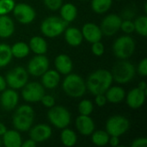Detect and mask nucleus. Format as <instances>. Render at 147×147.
Instances as JSON below:
<instances>
[{"label": "nucleus", "instance_id": "nucleus-49", "mask_svg": "<svg viewBox=\"0 0 147 147\" xmlns=\"http://www.w3.org/2000/svg\"><path fill=\"white\" fill-rule=\"evenodd\" d=\"M116 1H121V0H116Z\"/></svg>", "mask_w": 147, "mask_h": 147}, {"label": "nucleus", "instance_id": "nucleus-32", "mask_svg": "<svg viewBox=\"0 0 147 147\" xmlns=\"http://www.w3.org/2000/svg\"><path fill=\"white\" fill-rule=\"evenodd\" d=\"M134 31L143 36V37H146L147 35V16L146 15H143V16H138L134 22Z\"/></svg>", "mask_w": 147, "mask_h": 147}, {"label": "nucleus", "instance_id": "nucleus-13", "mask_svg": "<svg viewBox=\"0 0 147 147\" xmlns=\"http://www.w3.org/2000/svg\"><path fill=\"white\" fill-rule=\"evenodd\" d=\"M121 22V17L117 14H109L106 16L102 19L100 26L102 34L109 37L115 35L120 30Z\"/></svg>", "mask_w": 147, "mask_h": 147}, {"label": "nucleus", "instance_id": "nucleus-17", "mask_svg": "<svg viewBox=\"0 0 147 147\" xmlns=\"http://www.w3.org/2000/svg\"><path fill=\"white\" fill-rule=\"evenodd\" d=\"M83 37L90 43L99 41L102 38V32L98 25L93 22H86L81 29Z\"/></svg>", "mask_w": 147, "mask_h": 147}, {"label": "nucleus", "instance_id": "nucleus-30", "mask_svg": "<svg viewBox=\"0 0 147 147\" xmlns=\"http://www.w3.org/2000/svg\"><path fill=\"white\" fill-rule=\"evenodd\" d=\"M10 47L5 43H0V68L7 66L12 60Z\"/></svg>", "mask_w": 147, "mask_h": 147}, {"label": "nucleus", "instance_id": "nucleus-12", "mask_svg": "<svg viewBox=\"0 0 147 147\" xmlns=\"http://www.w3.org/2000/svg\"><path fill=\"white\" fill-rule=\"evenodd\" d=\"M49 69V59L45 54H36L28 63L27 71L33 77H40Z\"/></svg>", "mask_w": 147, "mask_h": 147}, {"label": "nucleus", "instance_id": "nucleus-25", "mask_svg": "<svg viewBox=\"0 0 147 147\" xmlns=\"http://www.w3.org/2000/svg\"><path fill=\"white\" fill-rule=\"evenodd\" d=\"M60 17L66 22H71L75 21L78 16V9L71 3H66L61 5L59 8Z\"/></svg>", "mask_w": 147, "mask_h": 147}, {"label": "nucleus", "instance_id": "nucleus-8", "mask_svg": "<svg viewBox=\"0 0 147 147\" xmlns=\"http://www.w3.org/2000/svg\"><path fill=\"white\" fill-rule=\"evenodd\" d=\"M130 127L129 120L123 115H113L109 117L105 125L106 132L110 136L121 137L124 135Z\"/></svg>", "mask_w": 147, "mask_h": 147}, {"label": "nucleus", "instance_id": "nucleus-23", "mask_svg": "<svg viewBox=\"0 0 147 147\" xmlns=\"http://www.w3.org/2000/svg\"><path fill=\"white\" fill-rule=\"evenodd\" d=\"M15 32V22L8 15L0 16V38H9Z\"/></svg>", "mask_w": 147, "mask_h": 147}, {"label": "nucleus", "instance_id": "nucleus-26", "mask_svg": "<svg viewBox=\"0 0 147 147\" xmlns=\"http://www.w3.org/2000/svg\"><path fill=\"white\" fill-rule=\"evenodd\" d=\"M28 46L30 51L35 54H45L48 49L47 40L41 36H33L29 40Z\"/></svg>", "mask_w": 147, "mask_h": 147}, {"label": "nucleus", "instance_id": "nucleus-31", "mask_svg": "<svg viewBox=\"0 0 147 147\" xmlns=\"http://www.w3.org/2000/svg\"><path fill=\"white\" fill-rule=\"evenodd\" d=\"M113 0H91V9L96 14H104L109 10Z\"/></svg>", "mask_w": 147, "mask_h": 147}, {"label": "nucleus", "instance_id": "nucleus-4", "mask_svg": "<svg viewBox=\"0 0 147 147\" xmlns=\"http://www.w3.org/2000/svg\"><path fill=\"white\" fill-rule=\"evenodd\" d=\"M113 81L120 84H124L131 82L136 74V68L127 59H120L116 62L110 71Z\"/></svg>", "mask_w": 147, "mask_h": 147}, {"label": "nucleus", "instance_id": "nucleus-45", "mask_svg": "<svg viewBox=\"0 0 147 147\" xmlns=\"http://www.w3.org/2000/svg\"><path fill=\"white\" fill-rule=\"evenodd\" d=\"M138 88H140L144 91H147V84L146 83V81H140L138 84Z\"/></svg>", "mask_w": 147, "mask_h": 147}, {"label": "nucleus", "instance_id": "nucleus-41", "mask_svg": "<svg viewBox=\"0 0 147 147\" xmlns=\"http://www.w3.org/2000/svg\"><path fill=\"white\" fill-rule=\"evenodd\" d=\"M107 102H108V101H107L106 96H105L104 94H98V95L95 96V103L99 108L104 107Z\"/></svg>", "mask_w": 147, "mask_h": 147}, {"label": "nucleus", "instance_id": "nucleus-24", "mask_svg": "<svg viewBox=\"0 0 147 147\" xmlns=\"http://www.w3.org/2000/svg\"><path fill=\"white\" fill-rule=\"evenodd\" d=\"M106 99L110 103H120L126 97V91L121 86H110L104 93Z\"/></svg>", "mask_w": 147, "mask_h": 147}, {"label": "nucleus", "instance_id": "nucleus-36", "mask_svg": "<svg viewBox=\"0 0 147 147\" xmlns=\"http://www.w3.org/2000/svg\"><path fill=\"white\" fill-rule=\"evenodd\" d=\"M43 3L49 10L56 11L63 4V0H43Z\"/></svg>", "mask_w": 147, "mask_h": 147}, {"label": "nucleus", "instance_id": "nucleus-18", "mask_svg": "<svg viewBox=\"0 0 147 147\" xmlns=\"http://www.w3.org/2000/svg\"><path fill=\"white\" fill-rule=\"evenodd\" d=\"M75 126L78 132L83 136H90L95 131V122L90 115H80L76 118Z\"/></svg>", "mask_w": 147, "mask_h": 147}, {"label": "nucleus", "instance_id": "nucleus-11", "mask_svg": "<svg viewBox=\"0 0 147 147\" xmlns=\"http://www.w3.org/2000/svg\"><path fill=\"white\" fill-rule=\"evenodd\" d=\"M22 96L24 101L31 103L38 102L45 94V88L40 83L28 82L22 88Z\"/></svg>", "mask_w": 147, "mask_h": 147}, {"label": "nucleus", "instance_id": "nucleus-39", "mask_svg": "<svg viewBox=\"0 0 147 147\" xmlns=\"http://www.w3.org/2000/svg\"><path fill=\"white\" fill-rule=\"evenodd\" d=\"M137 72L142 76V77H146L147 76V59L144 58L138 65L137 67Z\"/></svg>", "mask_w": 147, "mask_h": 147}, {"label": "nucleus", "instance_id": "nucleus-14", "mask_svg": "<svg viewBox=\"0 0 147 147\" xmlns=\"http://www.w3.org/2000/svg\"><path fill=\"white\" fill-rule=\"evenodd\" d=\"M28 132H29L28 133L29 138L32 139L34 141H35L37 144L43 143L48 140L53 134V130L51 127L44 123H40L32 126L28 130Z\"/></svg>", "mask_w": 147, "mask_h": 147}, {"label": "nucleus", "instance_id": "nucleus-3", "mask_svg": "<svg viewBox=\"0 0 147 147\" xmlns=\"http://www.w3.org/2000/svg\"><path fill=\"white\" fill-rule=\"evenodd\" d=\"M62 90L68 96L79 98L86 93L87 88L85 81L81 76L71 72L65 75L62 82Z\"/></svg>", "mask_w": 147, "mask_h": 147}, {"label": "nucleus", "instance_id": "nucleus-42", "mask_svg": "<svg viewBox=\"0 0 147 147\" xmlns=\"http://www.w3.org/2000/svg\"><path fill=\"white\" fill-rule=\"evenodd\" d=\"M108 145H109L110 146L112 147L119 146V145H120V137H117V136H110Z\"/></svg>", "mask_w": 147, "mask_h": 147}, {"label": "nucleus", "instance_id": "nucleus-44", "mask_svg": "<svg viewBox=\"0 0 147 147\" xmlns=\"http://www.w3.org/2000/svg\"><path fill=\"white\" fill-rule=\"evenodd\" d=\"M6 86H7V84H6L5 78L0 75V92L6 89Z\"/></svg>", "mask_w": 147, "mask_h": 147}, {"label": "nucleus", "instance_id": "nucleus-1", "mask_svg": "<svg viewBox=\"0 0 147 147\" xmlns=\"http://www.w3.org/2000/svg\"><path fill=\"white\" fill-rule=\"evenodd\" d=\"M85 84L87 90L92 95L104 94L113 84L112 74L106 69L96 70L89 75Z\"/></svg>", "mask_w": 147, "mask_h": 147}, {"label": "nucleus", "instance_id": "nucleus-15", "mask_svg": "<svg viewBox=\"0 0 147 147\" xmlns=\"http://www.w3.org/2000/svg\"><path fill=\"white\" fill-rule=\"evenodd\" d=\"M19 102V95L14 89H5L0 95V105L6 111L15 109Z\"/></svg>", "mask_w": 147, "mask_h": 147}, {"label": "nucleus", "instance_id": "nucleus-43", "mask_svg": "<svg viewBox=\"0 0 147 147\" xmlns=\"http://www.w3.org/2000/svg\"><path fill=\"white\" fill-rule=\"evenodd\" d=\"M37 143L35 141H34L32 139H28L27 140H25L24 142H22V147H34L36 146Z\"/></svg>", "mask_w": 147, "mask_h": 147}, {"label": "nucleus", "instance_id": "nucleus-34", "mask_svg": "<svg viewBox=\"0 0 147 147\" xmlns=\"http://www.w3.org/2000/svg\"><path fill=\"white\" fill-rule=\"evenodd\" d=\"M15 5L16 2L14 0H0V16L12 12Z\"/></svg>", "mask_w": 147, "mask_h": 147}, {"label": "nucleus", "instance_id": "nucleus-35", "mask_svg": "<svg viewBox=\"0 0 147 147\" xmlns=\"http://www.w3.org/2000/svg\"><path fill=\"white\" fill-rule=\"evenodd\" d=\"M125 34H130L134 32V21H132L131 19H125L122 20L121 24V28Z\"/></svg>", "mask_w": 147, "mask_h": 147}, {"label": "nucleus", "instance_id": "nucleus-47", "mask_svg": "<svg viewBox=\"0 0 147 147\" xmlns=\"http://www.w3.org/2000/svg\"><path fill=\"white\" fill-rule=\"evenodd\" d=\"M2 146V140L0 139V146Z\"/></svg>", "mask_w": 147, "mask_h": 147}, {"label": "nucleus", "instance_id": "nucleus-6", "mask_svg": "<svg viewBox=\"0 0 147 147\" xmlns=\"http://www.w3.org/2000/svg\"><path fill=\"white\" fill-rule=\"evenodd\" d=\"M135 40L128 34L117 38L112 47L113 53L119 59H127L135 52Z\"/></svg>", "mask_w": 147, "mask_h": 147}, {"label": "nucleus", "instance_id": "nucleus-22", "mask_svg": "<svg viewBox=\"0 0 147 147\" xmlns=\"http://www.w3.org/2000/svg\"><path fill=\"white\" fill-rule=\"evenodd\" d=\"M2 137V144L5 147H22V139L19 131L16 129H7Z\"/></svg>", "mask_w": 147, "mask_h": 147}, {"label": "nucleus", "instance_id": "nucleus-16", "mask_svg": "<svg viewBox=\"0 0 147 147\" xmlns=\"http://www.w3.org/2000/svg\"><path fill=\"white\" fill-rule=\"evenodd\" d=\"M146 92L147 91H144L138 87L132 89L125 97L127 106L133 109H138L141 108L146 102Z\"/></svg>", "mask_w": 147, "mask_h": 147}, {"label": "nucleus", "instance_id": "nucleus-21", "mask_svg": "<svg viewBox=\"0 0 147 147\" xmlns=\"http://www.w3.org/2000/svg\"><path fill=\"white\" fill-rule=\"evenodd\" d=\"M41 84L45 89L53 90L58 87L60 82V74L56 70H47L40 76Z\"/></svg>", "mask_w": 147, "mask_h": 147}, {"label": "nucleus", "instance_id": "nucleus-19", "mask_svg": "<svg viewBox=\"0 0 147 147\" xmlns=\"http://www.w3.org/2000/svg\"><path fill=\"white\" fill-rule=\"evenodd\" d=\"M55 70L62 75H67L71 72L73 69V62L69 55L61 53L54 59Z\"/></svg>", "mask_w": 147, "mask_h": 147}, {"label": "nucleus", "instance_id": "nucleus-29", "mask_svg": "<svg viewBox=\"0 0 147 147\" xmlns=\"http://www.w3.org/2000/svg\"><path fill=\"white\" fill-rule=\"evenodd\" d=\"M110 135L104 130L94 131L91 134V141L96 146H105L109 144Z\"/></svg>", "mask_w": 147, "mask_h": 147}, {"label": "nucleus", "instance_id": "nucleus-28", "mask_svg": "<svg viewBox=\"0 0 147 147\" xmlns=\"http://www.w3.org/2000/svg\"><path fill=\"white\" fill-rule=\"evenodd\" d=\"M60 141L65 146H74L78 142V135L73 130L65 127L62 129L60 134Z\"/></svg>", "mask_w": 147, "mask_h": 147}, {"label": "nucleus", "instance_id": "nucleus-10", "mask_svg": "<svg viewBox=\"0 0 147 147\" xmlns=\"http://www.w3.org/2000/svg\"><path fill=\"white\" fill-rule=\"evenodd\" d=\"M12 13L16 21L24 25L30 24L36 17L35 9L31 5L25 3H16Z\"/></svg>", "mask_w": 147, "mask_h": 147}, {"label": "nucleus", "instance_id": "nucleus-7", "mask_svg": "<svg viewBox=\"0 0 147 147\" xmlns=\"http://www.w3.org/2000/svg\"><path fill=\"white\" fill-rule=\"evenodd\" d=\"M47 119L54 127L63 129L70 125L71 115L66 108L59 105H54L49 109L47 112Z\"/></svg>", "mask_w": 147, "mask_h": 147}, {"label": "nucleus", "instance_id": "nucleus-46", "mask_svg": "<svg viewBox=\"0 0 147 147\" xmlns=\"http://www.w3.org/2000/svg\"><path fill=\"white\" fill-rule=\"evenodd\" d=\"M7 131V127H6V126L3 124V123H2V122H0V137L1 136H3L4 134H5V132Z\"/></svg>", "mask_w": 147, "mask_h": 147}, {"label": "nucleus", "instance_id": "nucleus-9", "mask_svg": "<svg viewBox=\"0 0 147 147\" xmlns=\"http://www.w3.org/2000/svg\"><path fill=\"white\" fill-rule=\"evenodd\" d=\"M5 80L9 88L14 90L22 89L28 81V73L27 69L22 66H17L11 69L6 74Z\"/></svg>", "mask_w": 147, "mask_h": 147}, {"label": "nucleus", "instance_id": "nucleus-37", "mask_svg": "<svg viewBox=\"0 0 147 147\" xmlns=\"http://www.w3.org/2000/svg\"><path fill=\"white\" fill-rule=\"evenodd\" d=\"M91 44H92L91 45V52L95 56L100 57V56L103 55L105 48H104V45L101 42V40L91 43Z\"/></svg>", "mask_w": 147, "mask_h": 147}, {"label": "nucleus", "instance_id": "nucleus-20", "mask_svg": "<svg viewBox=\"0 0 147 147\" xmlns=\"http://www.w3.org/2000/svg\"><path fill=\"white\" fill-rule=\"evenodd\" d=\"M65 40L67 44L71 47H76L82 44L84 40V37L81 32V29L76 27H69L65 29Z\"/></svg>", "mask_w": 147, "mask_h": 147}, {"label": "nucleus", "instance_id": "nucleus-27", "mask_svg": "<svg viewBox=\"0 0 147 147\" xmlns=\"http://www.w3.org/2000/svg\"><path fill=\"white\" fill-rule=\"evenodd\" d=\"M10 49H11L12 56L19 59L26 58L30 53V48L28 44H27L24 41H17L14 43L10 47Z\"/></svg>", "mask_w": 147, "mask_h": 147}, {"label": "nucleus", "instance_id": "nucleus-5", "mask_svg": "<svg viewBox=\"0 0 147 147\" xmlns=\"http://www.w3.org/2000/svg\"><path fill=\"white\" fill-rule=\"evenodd\" d=\"M67 27V23L58 16H48L45 18L40 26L41 34L47 38H56L62 34Z\"/></svg>", "mask_w": 147, "mask_h": 147}, {"label": "nucleus", "instance_id": "nucleus-38", "mask_svg": "<svg viewBox=\"0 0 147 147\" xmlns=\"http://www.w3.org/2000/svg\"><path fill=\"white\" fill-rule=\"evenodd\" d=\"M42 105L47 109H50L52 107H53L54 105H56V101L53 96L52 95H47L46 93L44 94V96L41 97L40 101Z\"/></svg>", "mask_w": 147, "mask_h": 147}, {"label": "nucleus", "instance_id": "nucleus-33", "mask_svg": "<svg viewBox=\"0 0 147 147\" xmlns=\"http://www.w3.org/2000/svg\"><path fill=\"white\" fill-rule=\"evenodd\" d=\"M78 112L80 115H90L94 110V104L90 100L84 99L82 100L78 107Z\"/></svg>", "mask_w": 147, "mask_h": 147}, {"label": "nucleus", "instance_id": "nucleus-48", "mask_svg": "<svg viewBox=\"0 0 147 147\" xmlns=\"http://www.w3.org/2000/svg\"><path fill=\"white\" fill-rule=\"evenodd\" d=\"M78 1H87V0H78Z\"/></svg>", "mask_w": 147, "mask_h": 147}, {"label": "nucleus", "instance_id": "nucleus-40", "mask_svg": "<svg viewBox=\"0 0 147 147\" xmlns=\"http://www.w3.org/2000/svg\"><path fill=\"white\" fill-rule=\"evenodd\" d=\"M147 146V139L146 137H140L134 139L132 143L131 147H146Z\"/></svg>", "mask_w": 147, "mask_h": 147}, {"label": "nucleus", "instance_id": "nucleus-2", "mask_svg": "<svg viewBox=\"0 0 147 147\" xmlns=\"http://www.w3.org/2000/svg\"><path fill=\"white\" fill-rule=\"evenodd\" d=\"M34 120V109L28 104H24L16 109L12 117V124L16 130L19 132H28L33 126Z\"/></svg>", "mask_w": 147, "mask_h": 147}]
</instances>
